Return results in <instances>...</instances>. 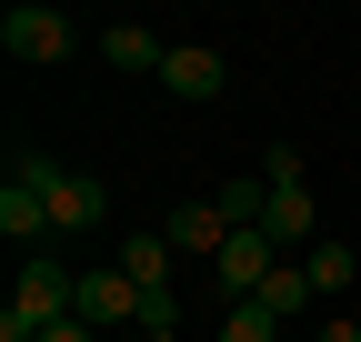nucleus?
Here are the masks:
<instances>
[{"label": "nucleus", "instance_id": "f257e3e1", "mask_svg": "<svg viewBox=\"0 0 361 342\" xmlns=\"http://www.w3.org/2000/svg\"><path fill=\"white\" fill-rule=\"evenodd\" d=\"M71 292H80L71 262H20V292H11V312H0V342H40L51 322H71Z\"/></svg>", "mask_w": 361, "mask_h": 342}, {"label": "nucleus", "instance_id": "f03ea898", "mask_svg": "<svg viewBox=\"0 0 361 342\" xmlns=\"http://www.w3.org/2000/svg\"><path fill=\"white\" fill-rule=\"evenodd\" d=\"M51 182H61V161L51 151H11V191H0V232H11V242H40V232H51Z\"/></svg>", "mask_w": 361, "mask_h": 342}, {"label": "nucleus", "instance_id": "7ed1b4c3", "mask_svg": "<svg viewBox=\"0 0 361 342\" xmlns=\"http://www.w3.org/2000/svg\"><path fill=\"white\" fill-rule=\"evenodd\" d=\"M71 11H51V0H11V20H0V51H11V61H61L71 51Z\"/></svg>", "mask_w": 361, "mask_h": 342}, {"label": "nucleus", "instance_id": "20e7f679", "mask_svg": "<svg viewBox=\"0 0 361 342\" xmlns=\"http://www.w3.org/2000/svg\"><path fill=\"white\" fill-rule=\"evenodd\" d=\"M281 262H291V252L271 242V232H231V252H221V262H211V282L231 292V302H261V282L281 272Z\"/></svg>", "mask_w": 361, "mask_h": 342}, {"label": "nucleus", "instance_id": "39448f33", "mask_svg": "<svg viewBox=\"0 0 361 342\" xmlns=\"http://www.w3.org/2000/svg\"><path fill=\"white\" fill-rule=\"evenodd\" d=\"M161 91H171V101H221V91H231V61H221V51H201V40H171Z\"/></svg>", "mask_w": 361, "mask_h": 342}, {"label": "nucleus", "instance_id": "423d86ee", "mask_svg": "<svg viewBox=\"0 0 361 342\" xmlns=\"http://www.w3.org/2000/svg\"><path fill=\"white\" fill-rule=\"evenodd\" d=\"M71 312H80L90 332H111V322H141V282H130L121 262H111V272H80V292H71Z\"/></svg>", "mask_w": 361, "mask_h": 342}, {"label": "nucleus", "instance_id": "0eeeda50", "mask_svg": "<svg viewBox=\"0 0 361 342\" xmlns=\"http://www.w3.org/2000/svg\"><path fill=\"white\" fill-rule=\"evenodd\" d=\"M161 242L191 252V262H221V252H231V211H221V201H180L171 222H161Z\"/></svg>", "mask_w": 361, "mask_h": 342}, {"label": "nucleus", "instance_id": "6e6552de", "mask_svg": "<svg viewBox=\"0 0 361 342\" xmlns=\"http://www.w3.org/2000/svg\"><path fill=\"white\" fill-rule=\"evenodd\" d=\"M101 211H111V191L90 182V171H61V182H51V232H90Z\"/></svg>", "mask_w": 361, "mask_h": 342}, {"label": "nucleus", "instance_id": "1a4fd4ad", "mask_svg": "<svg viewBox=\"0 0 361 342\" xmlns=\"http://www.w3.org/2000/svg\"><path fill=\"white\" fill-rule=\"evenodd\" d=\"M101 61H111V71H161V61H171V40L141 30V20H111V30H101Z\"/></svg>", "mask_w": 361, "mask_h": 342}, {"label": "nucleus", "instance_id": "9d476101", "mask_svg": "<svg viewBox=\"0 0 361 342\" xmlns=\"http://www.w3.org/2000/svg\"><path fill=\"white\" fill-rule=\"evenodd\" d=\"M111 262H121V272H130V282H141V292H171V262H180V252H171V242H161V232H130V242H121V252H111Z\"/></svg>", "mask_w": 361, "mask_h": 342}, {"label": "nucleus", "instance_id": "9b49d317", "mask_svg": "<svg viewBox=\"0 0 361 342\" xmlns=\"http://www.w3.org/2000/svg\"><path fill=\"white\" fill-rule=\"evenodd\" d=\"M301 272H311V292L341 312V292H351V272H361V262H351V242H311V252H301Z\"/></svg>", "mask_w": 361, "mask_h": 342}, {"label": "nucleus", "instance_id": "f8f14e48", "mask_svg": "<svg viewBox=\"0 0 361 342\" xmlns=\"http://www.w3.org/2000/svg\"><path fill=\"white\" fill-rule=\"evenodd\" d=\"M261 232L281 242V252H311V242H322V232H311V191H271V222Z\"/></svg>", "mask_w": 361, "mask_h": 342}, {"label": "nucleus", "instance_id": "ddd939ff", "mask_svg": "<svg viewBox=\"0 0 361 342\" xmlns=\"http://www.w3.org/2000/svg\"><path fill=\"white\" fill-rule=\"evenodd\" d=\"M261 302H271V312L291 322V312H311V302H322V292H311V272H301V262H281V272L261 282Z\"/></svg>", "mask_w": 361, "mask_h": 342}, {"label": "nucleus", "instance_id": "4468645a", "mask_svg": "<svg viewBox=\"0 0 361 342\" xmlns=\"http://www.w3.org/2000/svg\"><path fill=\"white\" fill-rule=\"evenodd\" d=\"M221 342H281V312H271V302H231Z\"/></svg>", "mask_w": 361, "mask_h": 342}, {"label": "nucleus", "instance_id": "2eb2a0df", "mask_svg": "<svg viewBox=\"0 0 361 342\" xmlns=\"http://www.w3.org/2000/svg\"><path fill=\"white\" fill-rule=\"evenodd\" d=\"M261 182H271V191H301V151L271 141V151H261Z\"/></svg>", "mask_w": 361, "mask_h": 342}, {"label": "nucleus", "instance_id": "dca6fc26", "mask_svg": "<svg viewBox=\"0 0 361 342\" xmlns=\"http://www.w3.org/2000/svg\"><path fill=\"white\" fill-rule=\"evenodd\" d=\"M40 342H101V332H90V322L71 312V322H51V332H40Z\"/></svg>", "mask_w": 361, "mask_h": 342}, {"label": "nucleus", "instance_id": "f3484780", "mask_svg": "<svg viewBox=\"0 0 361 342\" xmlns=\"http://www.w3.org/2000/svg\"><path fill=\"white\" fill-rule=\"evenodd\" d=\"M322 342H361V312H331V322H322Z\"/></svg>", "mask_w": 361, "mask_h": 342}, {"label": "nucleus", "instance_id": "a211bd4d", "mask_svg": "<svg viewBox=\"0 0 361 342\" xmlns=\"http://www.w3.org/2000/svg\"><path fill=\"white\" fill-rule=\"evenodd\" d=\"M141 342H151V332H141ZM171 342H180V332H171Z\"/></svg>", "mask_w": 361, "mask_h": 342}]
</instances>
